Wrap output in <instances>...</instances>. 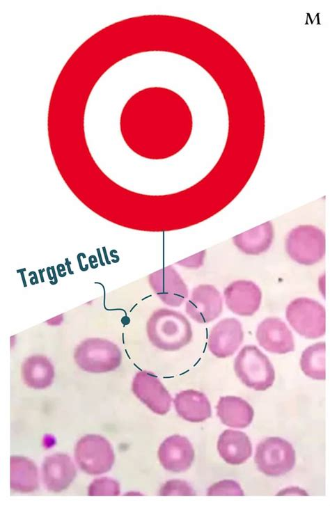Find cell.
<instances>
[{
  "instance_id": "cell-1",
  "label": "cell",
  "mask_w": 330,
  "mask_h": 506,
  "mask_svg": "<svg viewBox=\"0 0 330 506\" xmlns=\"http://www.w3.org/2000/svg\"><path fill=\"white\" fill-rule=\"evenodd\" d=\"M146 332L155 347L166 351L180 350L193 338L189 319L179 312L164 308L151 315L146 324Z\"/></svg>"
},
{
  "instance_id": "cell-2",
  "label": "cell",
  "mask_w": 330,
  "mask_h": 506,
  "mask_svg": "<svg viewBox=\"0 0 330 506\" xmlns=\"http://www.w3.org/2000/svg\"><path fill=\"white\" fill-rule=\"evenodd\" d=\"M234 370L239 380L248 388L264 391L275 380V371L268 357L256 346H244L234 361Z\"/></svg>"
},
{
  "instance_id": "cell-3",
  "label": "cell",
  "mask_w": 330,
  "mask_h": 506,
  "mask_svg": "<svg viewBox=\"0 0 330 506\" xmlns=\"http://www.w3.org/2000/svg\"><path fill=\"white\" fill-rule=\"evenodd\" d=\"M74 358L84 371L104 373L115 370L122 362V352L113 342L100 338H90L75 349Z\"/></svg>"
},
{
  "instance_id": "cell-4",
  "label": "cell",
  "mask_w": 330,
  "mask_h": 506,
  "mask_svg": "<svg viewBox=\"0 0 330 506\" xmlns=\"http://www.w3.org/2000/svg\"><path fill=\"white\" fill-rule=\"evenodd\" d=\"M285 245L288 255L294 262L313 265L325 254V234L315 226L300 225L289 232Z\"/></svg>"
},
{
  "instance_id": "cell-5",
  "label": "cell",
  "mask_w": 330,
  "mask_h": 506,
  "mask_svg": "<svg viewBox=\"0 0 330 506\" xmlns=\"http://www.w3.org/2000/svg\"><path fill=\"white\" fill-rule=\"evenodd\" d=\"M285 317L300 335L315 340L326 332V311L318 301L307 297L292 300L287 306Z\"/></svg>"
},
{
  "instance_id": "cell-6",
  "label": "cell",
  "mask_w": 330,
  "mask_h": 506,
  "mask_svg": "<svg viewBox=\"0 0 330 506\" xmlns=\"http://www.w3.org/2000/svg\"><path fill=\"white\" fill-rule=\"evenodd\" d=\"M254 461L258 469L268 477H279L295 465L296 453L292 445L280 437H268L257 448Z\"/></svg>"
},
{
  "instance_id": "cell-7",
  "label": "cell",
  "mask_w": 330,
  "mask_h": 506,
  "mask_svg": "<svg viewBox=\"0 0 330 506\" xmlns=\"http://www.w3.org/2000/svg\"><path fill=\"white\" fill-rule=\"evenodd\" d=\"M74 457L84 473L97 475L107 473L115 462V454L109 441L97 434L81 437L74 448Z\"/></svg>"
},
{
  "instance_id": "cell-8",
  "label": "cell",
  "mask_w": 330,
  "mask_h": 506,
  "mask_svg": "<svg viewBox=\"0 0 330 506\" xmlns=\"http://www.w3.org/2000/svg\"><path fill=\"white\" fill-rule=\"evenodd\" d=\"M132 390L136 397L152 411L165 415L171 408L172 398L158 377L148 371H140L134 376Z\"/></svg>"
},
{
  "instance_id": "cell-9",
  "label": "cell",
  "mask_w": 330,
  "mask_h": 506,
  "mask_svg": "<svg viewBox=\"0 0 330 506\" xmlns=\"http://www.w3.org/2000/svg\"><path fill=\"white\" fill-rule=\"evenodd\" d=\"M223 302L219 291L212 285L195 287L185 305L186 313L200 324L210 322L220 316Z\"/></svg>"
},
{
  "instance_id": "cell-10",
  "label": "cell",
  "mask_w": 330,
  "mask_h": 506,
  "mask_svg": "<svg viewBox=\"0 0 330 506\" xmlns=\"http://www.w3.org/2000/svg\"><path fill=\"white\" fill-rule=\"evenodd\" d=\"M244 340V331L240 322L234 317L224 318L211 329L207 346L217 358H225L235 354Z\"/></svg>"
},
{
  "instance_id": "cell-11",
  "label": "cell",
  "mask_w": 330,
  "mask_h": 506,
  "mask_svg": "<svg viewBox=\"0 0 330 506\" xmlns=\"http://www.w3.org/2000/svg\"><path fill=\"white\" fill-rule=\"evenodd\" d=\"M225 302L234 314L251 317L259 309L262 292L253 281L237 280L230 283L223 290Z\"/></svg>"
},
{
  "instance_id": "cell-12",
  "label": "cell",
  "mask_w": 330,
  "mask_h": 506,
  "mask_svg": "<svg viewBox=\"0 0 330 506\" xmlns=\"http://www.w3.org/2000/svg\"><path fill=\"white\" fill-rule=\"evenodd\" d=\"M148 281L159 299L171 307L180 306L188 297L186 283L172 266L151 274Z\"/></svg>"
},
{
  "instance_id": "cell-13",
  "label": "cell",
  "mask_w": 330,
  "mask_h": 506,
  "mask_svg": "<svg viewBox=\"0 0 330 506\" xmlns=\"http://www.w3.org/2000/svg\"><path fill=\"white\" fill-rule=\"evenodd\" d=\"M256 338L266 351L284 354L294 350L292 333L285 323L278 317H267L258 326Z\"/></svg>"
},
{
  "instance_id": "cell-14",
  "label": "cell",
  "mask_w": 330,
  "mask_h": 506,
  "mask_svg": "<svg viewBox=\"0 0 330 506\" xmlns=\"http://www.w3.org/2000/svg\"><path fill=\"white\" fill-rule=\"evenodd\" d=\"M158 459L166 471L181 473L188 470L194 459V450L187 438L173 435L159 445Z\"/></svg>"
},
{
  "instance_id": "cell-15",
  "label": "cell",
  "mask_w": 330,
  "mask_h": 506,
  "mask_svg": "<svg viewBox=\"0 0 330 506\" xmlns=\"http://www.w3.org/2000/svg\"><path fill=\"white\" fill-rule=\"evenodd\" d=\"M42 480L47 489L60 493L68 489L77 475L76 467L66 454L49 455L42 465Z\"/></svg>"
},
{
  "instance_id": "cell-16",
  "label": "cell",
  "mask_w": 330,
  "mask_h": 506,
  "mask_svg": "<svg viewBox=\"0 0 330 506\" xmlns=\"http://www.w3.org/2000/svg\"><path fill=\"white\" fill-rule=\"evenodd\" d=\"M217 450L221 457L228 464L240 465L252 454V444L243 432L226 429L219 436Z\"/></svg>"
},
{
  "instance_id": "cell-17",
  "label": "cell",
  "mask_w": 330,
  "mask_h": 506,
  "mask_svg": "<svg viewBox=\"0 0 330 506\" xmlns=\"http://www.w3.org/2000/svg\"><path fill=\"white\" fill-rule=\"evenodd\" d=\"M177 413L184 420L201 422L211 417L210 401L202 392L189 389L176 394L173 400Z\"/></svg>"
},
{
  "instance_id": "cell-18",
  "label": "cell",
  "mask_w": 330,
  "mask_h": 506,
  "mask_svg": "<svg viewBox=\"0 0 330 506\" xmlns=\"http://www.w3.org/2000/svg\"><path fill=\"white\" fill-rule=\"evenodd\" d=\"M221 422L234 428H245L254 416L253 407L244 400L236 396L221 397L216 406Z\"/></svg>"
},
{
  "instance_id": "cell-19",
  "label": "cell",
  "mask_w": 330,
  "mask_h": 506,
  "mask_svg": "<svg viewBox=\"0 0 330 506\" xmlns=\"http://www.w3.org/2000/svg\"><path fill=\"white\" fill-rule=\"evenodd\" d=\"M39 487L38 468L29 459L10 457V488L18 493H31Z\"/></svg>"
},
{
  "instance_id": "cell-20",
  "label": "cell",
  "mask_w": 330,
  "mask_h": 506,
  "mask_svg": "<svg viewBox=\"0 0 330 506\" xmlns=\"http://www.w3.org/2000/svg\"><path fill=\"white\" fill-rule=\"evenodd\" d=\"M274 236L272 222L267 221L233 238L234 244L247 255H259L271 246Z\"/></svg>"
},
{
  "instance_id": "cell-21",
  "label": "cell",
  "mask_w": 330,
  "mask_h": 506,
  "mask_svg": "<svg viewBox=\"0 0 330 506\" xmlns=\"http://www.w3.org/2000/svg\"><path fill=\"white\" fill-rule=\"evenodd\" d=\"M22 375L24 383L30 388L43 389L52 384L54 368L46 357L33 355L23 363Z\"/></svg>"
},
{
  "instance_id": "cell-22",
  "label": "cell",
  "mask_w": 330,
  "mask_h": 506,
  "mask_svg": "<svg viewBox=\"0 0 330 506\" xmlns=\"http://www.w3.org/2000/svg\"><path fill=\"white\" fill-rule=\"evenodd\" d=\"M325 342H318L306 348L301 356L300 367L307 377L325 379Z\"/></svg>"
},
{
  "instance_id": "cell-23",
  "label": "cell",
  "mask_w": 330,
  "mask_h": 506,
  "mask_svg": "<svg viewBox=\"0 0 330 506\" xmlns=\"http://www.w3.org/2000/svg\"><path fill=\"white\" fill-rule=\"evenodd\" d=\"M120 493V484L115 480L107 477L95 479L88 487V495L118 496Z\"/></svg>"
},
{
  "instance_id": "cell-24",
  "label": "cell",
  "mask_w": 330,
  "mask_h": 506,
  "mask_svg": "<svg viewBox=\"0 0 330 506\" xmlns=\"http://www.w3.org/2000/svg\"><path fill=\"white\" fill-rule=\"evenodd\" d=\"M207 495L214 496H244V491L240 485L235 480H223L211 485L207 491Z\"/></svg>"
},
{
  "instance_id": "cell-25",
  "label": "cell",
  "mask_w": 330,
  "mask_h": 506,
  "mask_svg": "<svg viewBox=\"0 0 330 506\" xmlns=\"http://www.w3.org/2000/svg\"><path fill=\"white\" fill-rule=\"evenodd\" d=\"M159 495L162 496H196L194 489L185 481L180 480H172L167 481L161 487Z\"/></svg>"
},
{
  "instance_id": "cell-26",
  "label": "cell",
  "mask_w": 330,
  "mask_h": 506,
  "mask_svg": "<svg viewBox=\"0 0 330 506\" xmlns=\"http://www.w3.org/2000/svg\"><path fill=\"white\" fill-rule=\"evenodd\" d=\"M205 251H201L194 256L184 259L177 264L187 268L196 269L203 264Z\"/></svg>"
}]
</instances>
